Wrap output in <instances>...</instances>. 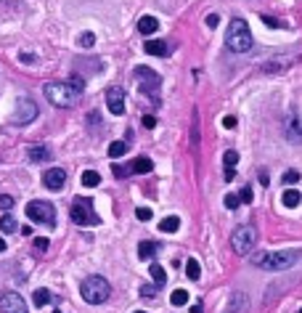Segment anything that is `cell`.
<instances>
[{"mask_svg":"<svg viewBox=\"0 0 302 313\" xmlns=\"http://www.w3.org/2000/svg\"><path fill=\"white\" fill-rule=\"evenodd\" d=\"M180 228V218L178 215H167L165 220H159V231L162 234H175Z\"/></svg>","mask_w":302,"mask_h":313,"instance_id":"cell-20","label":"cell"},{"mask_svg":"<svg viewBox=\"0 0 302 313\" xmlns=\"http://www.w3.org/2000/svg\"><path fill=\"white\" fill-rule=\"evenodd\" d=\"M111 173L117 175V178H125V175H130L127 167H122V165H111Z\"/></svg>","mask_w":302,"mask_h":313,"instance_id":"cell-37","label":"cell"},{"mask_svg":"<svg viewBox=\"0 0 302 313\" xmlns=\"http://www.w3.org/2000/svg\"><path fill=\"white\" fill-rule=\"evenodd\" d=\"M19 61H24V64H35V61H37V56H35V53H19Z\"/></svg>","mask_w":302,"mask_h":313,"instance_id":"cell-40","label":"cell"},{"mask_svg":"<svg viewBox=\"0 0 302 313\" xmlns=\"http://www.w3.org/2000/svg\"><path fill=\"white\" fill-rule=\"evenodd\" d=\"M149 273H151V279L156 282V287H162V284L167 282V273H165V268H162L159 263H151L149 265Z\"/></svg>","mask_w":302,"mask_h":313,"instance_id":"cell-23","label":"cell"},{"mask_svg":"<svg viewBox=\"0 0 302 313\" xmlns=\"http://www.w3.org/2000/svg\"><path fill=\"white\" fill-rule=\"evenodd\" d=\"M40 114L37 112V104L32 99H22L16 104V112H14V125H29L35 122V117Z\"/></svg>","mask_w":302,"mask_h":313,"instance_id":"cell-9","label":"cell"},{"mask_svg":"<svg viewBox=\"0 0 302 313\" xmlns=\"http://www.w3.org/2000/svg\"><path fill=\"white\" fill-rule=\"evenodd\" d=\"M156 29H159V22H156L154 16H141L138 19V32H141V35H154Z\"/></svg>","mask_w":302,"mask_h":313,"instance_id":"cell-19","label":"cell"},{"mask_svg":"<svg viewBox=\"0 0 302 313\" xmlns=\"http://www.w3.org/2000/svg\"><path fill=\"white\" fill-rule=\"evenodd\" d=\"M135 313H146V311H135Z\"/></svg>","mask_w":302,"mask_h":313,"instance_id":"cell-48","label":"cell"},{"mask_svg":"<svg viewBox=\"0 0 302 313\" xmlns=\"http://www.w3.org/2000/svg\"><path fill=\"white\" fill-rule=\"evenodd\" d=\"M223 162H226V167H236V162H239V154H236L233 149H228V152L223 154Z\"/></svg>","mask_w":302,"mask_h":313,"instance_id":"cell-31","label":"cell"},{"mask_svg":"<svg viewBox=\"0 0 302 313\" xmlns=\"http://www.w3.org/2000/svg\"><path fill=\"white\" fill-rule=\"evenodd\" d=\"M239 205H241L239 194H226V207H228V210H236Z\"/></svg>","mask_w":302,"mask_h":313,"instance_id":"cell-34","label":"cell"},{"mask_svg":"<svg viewBox=\"0 0 302 313\" xmlns=\"http://www.w3.org/2000/svg\"><path fill=\"white\" fill-rule=\"evenodd\" d=\"M156 125V117L154 114H146V117H143V128H154Z\"/></svg>","mask_w":302,"mask_h":313,"instance_id":"cell-44","label":"cell"},{"mask_svg":"<svg viewBox=\"0 0 302 313\" xmlns=\"http://www.w3.org/2000/svg\"><path fill=\"white\" fill-rule=\"evenodd\" d=\"M159 292V287H141V295L143 297H151V295H156Z\"/></svg>","mask_w":302,"mask_h":313,"instance_id":"cell-41","label":"cell"},{"mask_svg":"<svg viewBox=\"0 0 302 313\" xmlns=\"http://www.w3.org/2000/svg\"><path fill=\"white\" fill-rule=\"evenodd\" d=\"M106 106L111 114H125V90L122 88H109L106 90Z\"/></svg>","mask_w":302,"mask_h":313,"instance_id":"cell-14","label":"cell"},{"mask_svg":"<svg viewBox=\"0 0 302 313\" xmlns=\"http://www.w3.org/2000/svg\"><path fill=\"white\" fill-rule=\"evenodd\" d=\"M223 128H226V130H233V128H236V117H223Z\"/></svg>","mask_w":302,"mask_h":313,"instance_id":"cell-42","label":"cell"},{"mask_svg":"<svg viewBox=\"0 0 302 313\" xmlns=\"http://www.w3.org/2000/svg\"><path fill=\"white\" fill-rule=\"evenodd\" d=\"M257 228H254L252 223H244V226H239L233 231V236H231V247H233V252L236 255H249V252L254 250V244H257Z\"/></svg>","mask_w":302,"mask_h":313,"instance_id":"cell-5","label":"cell"},{"mask_svg":"<svg viewBox=\"0 0 302 313\" xmlns=\"http://www.w3.org/2000/svg\"><path fill=\"white\" fill-rule=\"evenodd\" d=\"M236 178V173H233V167H226V181H233Z\"/></svg>","mask_w":302,"mask_h":313,"instance_id":"cell-45","label":"cell"},{"mask_svg":"<svg viewBox=\"0 0 302 313\" xmlns=\"http://www.w3.org/2000/svg\"><path fill=\"white\" fill-rule=\"evenodd\" d=\"M133 175H146V173H151L154 170V162L149 159V156H135L133 162H130V167H127Z\"/></svg>","mask_w":302,"mask_h":313,"instance_id":"cell-16","label":"cell"},{"mask_svg":"<svg viewBox=\"0 0 302 313\" xmlns=\"http://www.w3.org/2000/svg\"><path fill=\"white\" fill-rule=\"evenodd\" d=\"M135 215H138V220H151V210H149V207H138Z\"/></svg>","mask_w":302,"mask_h":313,"instance_id":"cell-39","label":"cell"},{"mask_svg":"<svg viewBox=\"0 0 302 313\" xmlns=\"http://www.w3.org/2000/svg\"><path fill=\"white\" fill-rule=\"evenodd\" d=\"M186 276L191 279V282H196V279L201 276V265H199V260H186Z\"/></svg>","mask_w":302,"mask_h":313,"instance_id":"cell-25","label":"cell"},{"mask_svg":"<svg viewBox=\"0 0 302 313\" xmlns=\"http://www.w3.org/2000/svg\"><path fill=\"white\" fill-rule=\"evenodd\" d=\"M191 313H201V303H196V305H191Z\"/></svg>","mask_w":302,"mask_h":313,"instance_id":"cell-46","label":"cell"},{"mask_svg":"<svg viewBox=\"0 0 302 313\" xmlns=\"http://www.w3.org/2000/svg\"><path fill=\"white\" fill-rule=\"evenodd\" d=\"M32 303L37 305V308H43V305L50 303V292L45 289V287H40V289H35V295H32Z\"/></svg>","mask_w":302,"mask_h":313,"instance_id":"cell-26","label":"cell"},{"mask_svg":"<svg viewBox=\"0 0 302 313\" xmlns=\"http://www.w3.org/2000/svg\"><path fill=\"white\" fill-rule=\"evenodd\" d=\"M262 24H268V27H273V29H284V24L278 22V19H273V16H268V14H262Z\"/></svg>","mask_w":302,"mask_h":313,"instance_id":"cell-33","label":"cell"},{"mask_svg":"<svg viewBox=\"0 0 302 313\" xmlns=\"http://www.w3.org/2000/svg\"><path fill=\"white\" fill-rule=\"evenodd\" d=\"M135 77L141 80V90H143V93L156 90V88H159V82H162V77L156 75L154 69H149V67H135Z\"/></svg>","mask_w":302,"mask_h":313,"instance_id":"cell-12","label":"cell"},{"mask_svg":"<svg viewBox=\"0 0 302 313\" xmlns=\"http://www.w3.org/2000/svg\"><path fill=\"white\" fill-rule=\"evenodd\" d=\"M300 313H302V308H300Z\"/></svg>","mask_w":302,"mask_h":313,"instance_id":"cell-50","label":"cell"},{"mask_svg":"<svg viewBox=\"0 0 302 313\" xmlns=\"http://www.w3.org/2000/svg\"><path fill=\"white\" fill-rule=\"evenodd\" d=\"M5 247H8V244H5V239L0 236V252H5Z\"/></svg>","mask_w":302,"mask_h":313,"instance_id":"cell-47","label":"cell"},{"mask_svg":"<svg viewBox=\"0 0 302 313\" xmlns=\"http://www.w3.org/2000/svg\"><path fill=\"white\" fill-rule=\"evenodd\" d=\"M0 313H29V308L19 292H3L0 295Z\"/></svg>","mask_w":302,"mask_h":313,"instance_id":"cell-10","label":"cell"},{"mask_svg":"<svg viewBox=\"0 0 302 313\" xmlns=\"http://www.w3.org/2000/svg\"><path fill=\"white\" fill-rule=\"evenodd\" d=\"M24 212H27V218L32 220V223H43V226H48V228L56 226V210H53V205H50V202H45V199H32V202H27Z\"/></svg>","mask_w":302,"mask_h":313,"instance_id":"cell-6","label":"cell"},{"mask_svg":"<svg viewBox=\"0 0 302 313\" xmlns=\"http://www.w3.org/2000/svg\"><path fill=\"white\" fill-rule=\"evenodd\" d=\"M239 199L244 202V205H249V202H252V188L244 186V188H241V194H239Z\"/></svg>","mask_w":302,"mask_h":313,"instance_id":"cell-36","label":"cell"},{"mask_svg":"<svg viewBox=\"0 0 302 313\" xmlns=\"http://www.w3.org/2000/svg\"><path fill=\"white\" fill-rule=\"evenodd\" d=\"M77 43H80V48H93V45H96V35H93V32H82V35L77 37Z\"/></svg>","mask_w":302,"mask_h":313,"instance_id":"cell-30","label":"cell"},{"mask_svg":"<svg viewBox=\"0 0 302 313\" xmlns=\"http://www.w3.org/2000/svg\"><path fill=\"white\" fill-rule=\"evenodd\" d=\"M143 51H146L149 56H167V43L165 40H146V45H143Z\"/></svg>","mask_w":302,"mask_h":313,"instance_id":"cell-18","label":"cell"},{"mask_svg":"<svg viewBox=\"0 0 302 313\" xmlns=\"http://www.w3.org/2000/svg\"><path fill=\"white\" fill-rule=\"evenodd\" d=\"M249 311V295L247 292H233L228 300V308L223 313H247Z\"/></svg>","mask_w":302,"mask_h":313,"instance_id":"cell-15","label":"cell"},{"mask_svg":"<svg viewBox=\"0 0 302 313\" xmlns=\"http://www.w3.org/2000/svg\"><path fill=\"white\" fill-rule=\"evenodd\" d=\"M218 24H220V16L218 14H209L207 16V27H218Z\"/></svg>","mask_w":302,"mask_h":313,"instance_id":"cell-43","label":"cell"},{"mask_svg":"<svg viewBox=\"0 0 302 313\" xmlns=\"http://www.w3.org/2000/svg\"><path fill=\"white\" fill-rule=\"evenodd\" d=\"M300 250H278V252H257L252 263L262 271H286L300 260Z\"/></svg>","mask_w":302,"mask_h":313,"instance_id":"cell-2","label":"cell"},{"mask_svg":"<svg viewBox=\"0 0 302 313\" xmlns=\"http://www.w3.org/2000/svg\"><path fill=\"white\" fill-rule=\"evenodd\" d=\"M0 231H3V234H14V231H19V223H16L14 215L5 212L3 218H0Z\"/></svg>","mask_w":302,"mask_h":313,"instance_id":"cell-22","label":"cell"},{"mask_svg":"<svg viewBox=\"0 0 302 313\" xmlns=\"http://www.w3.org/2000/svg\"><path fill=\"white\" fill-rule=\"evenodd\" d=\"M226 43L233 53H247V51L252 48V32H249V24L244 19H239V16L231 19L228 32H226Z\"/></svg>","mask_w":302,"mask_h":313,"instance_id":"cell-3","label":"cell"},{"mask_svg":"<svg viewBox=\"0 0 302 313\" xmlns=\"http://www.w3.org/2000/svg\"><path fill=\"white\" fill-rule=\"evenodd\" d=\"M69 215H72V220H75L77 226H98L101 223V218H98L96 210H93V202H90L88 197H77L75 202H72Z\"/></svg>","mask_w":302,"mask_h":313,"instance_id":"cell-7","label":"cell"},{"mask_svg":"<svg viewBox=\"0 0 302 313\" xmlns=\"http://www.w3.org/2000/svg\"><path fill=\"white\" fill-rule=\"evenodd\" d=\"M35 250H37V252H45V250H48V239H45V236H37V239H35Z\"/></svg>","mask_w":302,"mask_h":313,"instance_id":"cell-38","label":"cell"},{"mask_svg":"<svg viewBox=\"0 0 302 313\" xmlns=\"http://www.w3.org/2000/svg\"><path fill=\"white\" fill-rule=\"evenodd\" d=\"M297 61H300V56H271L268 61L260 64V69L265 72V75H281V72H286L289 67H294Z\"/></svg>","mask_w":302,"mask_h":313,"instance_id":"cell-8","label":"cell"},{"mask_svg":"<svg viewBox=\"0 0 302 313\" xmlns=\"http://www.w3.org/2000/svg\"><path fill=\"white\" fill-rule=\"evenodd\" d=\"M43 183H45V188H50V191H61L64 183H67V173H64L61 167H50V170H45V175H43Z\"/></svg>","mask_w":302,"mask_h":313,"instance_id":"cell-13","label":"cell"},{"mask_svg":"<svg viewBox=\"0 0 302 313\" xmlns=\"http://www.w3.org/2000/svg\"><path fill=\"white\" fill-rule=\"evenodd\" d=\"M284 138L289 143H302V120H300V114H286V120H284Z\"/></svg>","mask_w":302,"mask_h":313,"instance_id":"cell-11","label":"cell"},{"mask_svg":"<svg viewBox=\"0 0 302 313\" xmlns=\"http://www.w3.org/2000/svg\"><path fill=\"white\" fill-rule=\"evenodd\" d=\"M300 191H294V188H286L284 194H281V202H284V207H297L300 205Z\"/></svg>","mask_w":302,"mask_h":313,"instance_id":"cell-24","label":"cell"},{"mask_svg":"<svg viewBox=\"0 0 302 313\" xmlns=\"http://www.w3.org/2000/svg\"><path fill=\"white\" fill-rule=\"evenodd\" d=\"M11 207H14V197H8V194H0V210L8 212Z\"/></svg>","mask_w":302,"mask_h":313,"instance_id":"cell-35","label":"cell"},{"mask_svg":"<svg viewBox=\"0 0 302 313\" xmlns=\"http://www.w3.org/2000/svg\"><path fill=\"white\" fill-rule=\"evenodd\" d=\"M127 154V143L125 141H111L109 143V156H125Z\"/></svg>","mask_w":302,"mask_h":313,"instance_id":"cell-28","label":"cell"},{"mask_svg":"<svg viewBox=\"0 0 302 313\" xmlns=\"http://www.w3.org/2000/svg\"><path fill=\"white\" fill-rule=\"evenodd\" d=\"M82 186H88V188H93V186H98V183H101V175H98L96 170H85L82 173Z\"/></svg>","mask_w":302,"mask_h":313,"instance_id":"cell-27","label":"cell"},{"mask_svg":"<svg viewBox=\"0 0 302 313\" xmlns=\"http://www.w3.org/2000/svg\"><path fill=\"white\" fill-rule=\"evenodd\" d=\"M284 183H286V186L300 183V173H297V170H286V173H284Z\"/></svg>","mask_w":302,"mask_h":313,"instance_id":"cell-32","label":"cell"},{"mask_svg":"<svg viewBox=\"0 0 302 313\" xmlns=\"http://www.w3.org/2000/svg\"><path fill=\"white\" fill-rule=\"evenodd\" d=\"M170 303L173 305H186L188 303V292L186 289H175L173 295H170Z\"/></svg>","mask_w":302,"mask_h":313,"instance_id":"cell-29","label":"cell"},{"mask_svg":"<svg viewBox=\"0 0 302 313\" xmlns=\"http://www.w3.org/2000/svg\"><path fill=\"white\" fill-rule=\"evenodd\" d=\"M27 156H29L32 162H48V159H53V154H50L48 146H29L27 149Z\"/></svg>","mask_w":302,"mask_h":313,"instance_id":"cell-17","label":"cell"},{"mask_svg":"<svg viewBox=\"0 0 302 313\" xmlns=\"http://www.w3.org/2000/svg\"><path fill=\"white\" fill-rule=\"evenodd\" d=\"M82 88H85V80L80 75H72L67 82H45L43 85V93L53 106L58 109H69L80 101L82 96Z\"/></svg>","mask_w":302,"mask_h":313,"instance_id":"cell-1","label":"cell"},{"mask_svg":"<svg viewBox=\"0 0 302 313\" xmlns=\"http://www.w3.org/2000/svg\"><path fill=\"white\" fill-rule=\"evenodd\" d=\"M80 295H82L85 303L101 305V303H106V300H109L111 287H109V282H106L103 276H88V279L80 284Z\"/></svg>","mask_w":302,"mask_h":313,"instance_id":"cell-4","label":"cell"},{"mask_svg":"<svg viewBox=\"0 0 302 313\" xmlns=\"http://www.w3.org/2000/svg\"><path fill=\"white\" fill-rule=\"evenodd\" d=\"M156 250H159V244H156V242H141V244H138V258L149 260V258L156 255Z\"/></svg>","mask_w":302,"mask_h":313,"instance_id":"cell-21","label":"cell"},{"mask_svg":"<svg viewBox=\"0 0 302 313\" xmlns=\"http://www.w3.org/2000/svg\"><path fill=\"white\" fill-rule=\"evenodd\" d=\"M56 313H61V311H56Z\"/></svg>","mask_w":302,"mask_h":313,"instance_id":"cell-49","label":"cell"}]
</instances>
